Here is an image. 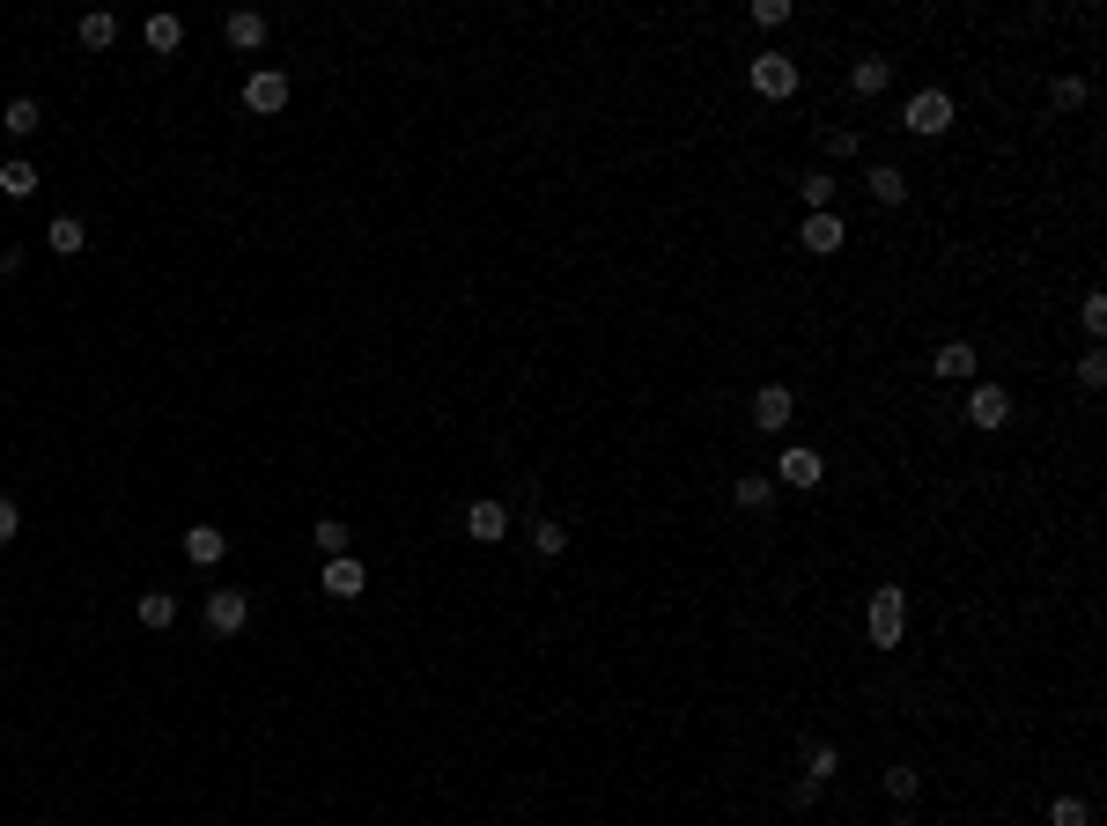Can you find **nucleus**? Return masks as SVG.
Masks as SVG:
<instances>
[{
	"instance_id": "1",
	"label": "nucleus",
	"mask_w": 1107,
	"mask_h": 826,
	"mask_svg": "<svg viewBox=\"0 0 1107 826\" xmlns=\"http://www.w3.org/2000/svg\"><path fill=\"white\" fill-rule=\"evenodd\" d=\"M901 628H909V590H871V606H864V634L879 642V650H901Z\"/></svg>"
},
{
	"instance_id": "2",
	"label": "nucleus",
	"mask_w": 1107,
	"mask_h": 826,
	"mask_svg": "<svg viewBox=\"0 0 1107 826\" xmlns=\"http://www.w3.org/2000/svg\"><path fill=\"white\" fill-rule=\"evenodd\" d=\"M746 81H753V97L783 104V97H797V59L790 52H761V59H746Z\"/></svg>"
},
{
	"instance_id": "3",
	"label": "nucleus",
	"mask_w": 1107,
	"mask_h": 826,
	"mask_svg": "<svg viewBox=\"0 0 1107 826\" xmlns=\"http://www.w3.org/2000/svg\"><path fill=\"white\" fill-rule=\"evenodd\" d=\"M953 119H959V111H953V97H945V89H915L909 111H901V126H909V133H923V141H931V133H945Z\"/></svg>"
},
{
	"instance_id": "4",
	"label": "nucleus",
	"mask_w": 1107,
	"mask_h": 826,
	"mask_svg": "<svg viewBox=\"0 0 1107 826\" xmlns=\"http://www.w3.org/2000/svg\"><path fill=\"white\" fill-rule=\"evenodd\" d=\"M289 97H295V89H289V74H281V67H259V74L245 81V111H259V119L289 111Z\"/></svg>"
},
{
	"instance_id": "5",
	"label": "nucleus",
	"mask_w": 1107,
	"mask_h": 826,
	"mask_svg": "<svg viewBox=\"0 0 1107 826\" xmlns=\"http://www.w3.org/2000/svg\"><path fill=\"white\" fill-rule=\"evenodd\" d=\"M790 413H797V391H790V384H761V391H753V428H761V436H783Z\"/></svg>"
},
{
	"instance_id": "6",
	"label": "nucleus",
	"mask_w": 1107,
	"mask_h": 826,
	"mask_svg": "<svg viewBox=\"0 0 1107 826\" xmlns=\"http://www.w3.org/2000/svg\"><path fill=\"white\" fill-rule=\"evenodd\" d=\"M245 628H251L245 590H207V634H245Z\"/></svg>"
},
{
	"instance_id": "7",
	"label": "nucleus",
	"mask_w": 1107,
	"mask_h": 826,
	"mask_svg": "<svg viewBox=\"0 0 1107 826\" xmlns=\"http://www.w3.org/2000/svg\"><path fill=\"white\" fill-rule=\"evenodd\" d=\"M768 480H783V487H820V480H827V458H820V450H805V443H790Z\"/></svg>"
},
{
	"instance_id": "8",
	"label": "nucleus",
	"mask_w": 1107,
	"mask_h": 826,
	"mask_svg": "<svg viewBox=\"0 0 1107 826\" xmlns=\"http://www.w3.org/2000/svg\"><path fill=\"white\" fill-rule=\"evenodd\" d=\"M967 421H975L983 436H997V428L1011 421V399H1005V384H975V391H967Z\"/></svg>"
},
{
	"instance_id": "9",
	"label": "nucleus",
	"mask_w": 1107,
	"mask_h": 826,
	"mask_svg": "<svg viewBox=\"0 0 1107 826\" xmlns=\"http://www.w3.org/2000/svg\"><path fill=\"white\" fill-rule=\"evenodd\" d=\"M797 243H805L812 259H835L842 243H849V221H842V215H805V229H797Z\"/></svg>"
},
{
	"instance_id": "10",
	"label": "nucleus",
	"mask_w": 1107,
	"mask_h": 826,
	"mask_svg": "<svg viewBox=\"0 0 1107 826\" xmlns=\"http://www.w3.org/2000/svg\"><path fill=\"white\" fill-rule=\"evenodd\" d=\"M864 193H871V207H901V199H909V171H901V163H871V171H864Z\"/></svg>"
},
{
	"instance_id": "11",
	"label": "nucleus",
	"mask_w": 1107,
	"mask_h": 826,
	"mask_svg": "<svg viewBox=\"0 0 1107 826\" xmlns=\"http://www.w3.org/2000/svg\"><path fill=\"white\" fill-rule=\"evenodd\" d=\"M466 532L480 539V546H495V539H510V510H502L495 494H480V502L466 510Z\"/></svg>"
},
{
	"instance_id": "12",
	"label": "nucleus",
	"mask_w": 1107,
	"mask_h": 826,
	"mask_svg": "<svg viewBox=\"0 0 1107 826\" xmlns=\"http://www.w3.org/2000/svg\"><path fill=\"white\" fill-rule=\"evenodd\" d=\"M318 584H325V598H362L369 576H362V561H355V554H340V561H325Z\"/></svg>"
},
{
	"instance_id": "13",
	"label": "nucleus",
	"mask_w": 1107,
	"mask_h": 826,
	"mask_svg": "<svg viewBox=\"0 0 1107 826\" xmlns=\"http://www.w3.org/2000/svg\"><path fill=\"white\" fill-rule=\"evenodd\" d=\"M931 377H937V384H967V377H975V347H967V340H945V347L931 355Z\"/></svg>"
},
{
	"instance_id": "14",
	"label": "nucleus",
	"mask_w": 1107,
	"mask_h": 826,
	"mask_svg": "<svg viewBox=\"0 0 1107 826\" xmlns=\"http://www.w3.org/2000/svg\"><path fill=\"white\" fill-rule=\"evenodd\" d=\"M221 554H229V532H221V524H193V532H185V561H193V568H215Z\"/></svg>"
},
{
	"instance_id": "15",
	"label": "nucleus",
	"mask_w": 1107,
	"mask_h": 826,
	"mask_svg": "<svg viewBox=\"0 0 1107 826\" xmlns=\"http://www.w3.org/2000/svg\"><path fill=\"white\" fill-rule=\"evenodd\" d=\"M886 81H893V59L864 52L857 67H849V97H886Z\"/></svg>"
},
{
	"instance_id": "16",
	"label": "nucleus",
	"mask_w": 1107,
	"mask_h": 826,
	"mask_svg": "<svg viewBox=\"0 0 1107 826\" xmlns=\"http://www.w3.org/2000/svg\"><path fill=\"white\" fill-rule=\"evenodd\" d=\"M835 193H842V177H835V171H805V177H797V199H805V215H835Z\"/></svg>"
},
{
	"instance_id": "17",
	"label": "nucleus",
	"mask_w": 1107,
	"mask_h": 826,
	"mask_svg": "<svg viewBox=\"0 0 1107 826\" xmlns=\"http://www.w3.org/2000/svg\"><path fill=\"white\" fill-rule=\"evenodd\" d=\"M221 37H229L237 52H259V45H267V15H259V8H237V15L221 23Z\"/></svg>"
},
{
	"instance_id": "18",
	"label": "nucleus",
	"mask_w": 1107,
	"mask_h": 826,
	"mask_svg": "<svg viewBox=\"0 0 1107 826\" xmlns=\"http://www.w3.org/2000/svg\"><path fill=\"white\" fill-rule=\"evenodd\" d=\"M311 546H318L325 561H340V554H355V532H347L340 517H318V524H311Z\"/></svg>"
},
{
	"instance_id": "19",
	"label": "nucleus",
	"mask_w": 1107,
	"mask_h": 826,
	"mask_svg": "<svg viewBox=\"0 0 1107 826\" xmlns=\"http://www.w3.org/2000/svg\"><path fill=\"white\" fill-rule=\"evenodd\" d=\"M731 502H738V510H768V502H775V480H768V472H738Z\"/></svg>"
},
{
	"instance_id": "20",
	"label": "nucleus",
	"mask_w": 1107,
	"mask_h": 826,
	"mask_svg": "<svg viewBox=\"0 0 1107 826\" xmlns=\"http://www.w3.org/2000/svg\"><path fill=\"white\" fill-rule=\"evenodd\" d=\"M0 126H8L15 141H30V133L45 126V111H37V97H8V111H0Z\"/></svg>"
},
{
	"instance_id": "21",
	"label": "nucleus",
	"mask_w": 1107,
	"mask_h": 826,
	"mask_svg": "<svg viewBox=\"0 0 1107 826\" xmlns=\"http://www.w3.org/2000/svg\"><path fill=\"white\" fill-rule=\"evenodd\" d=\"M45 243H52V251H59V259H74V251H82V243H89V229H82V215H52Z\"/></svg>"
},
{
	"instance_id": "22",
	"label": "nucleus",
	"mask_w": 1107,
	"mask_h": 826,
	"mask_svg": "<svg viewBox=\"0 0 1107 826\" xmlns=\"http://www.w3.org/2000/svg\"><path fill=\"white\" fill-rule=\"evenodd\" d=\"M0 193H8V199H30V193H37V163L8 155V163H0Z\"/></svg>"
},
{
	"instance_id": "23",
	"label": "nucleus",
	"mask_w": 1107,
	"mask_h": 826,
	"mask_svg": "<svg viewBox=\"0 0 1107 826\" xmlns=\"http://www.w3.org/2000/svg\"><path fill=\"white\" fill-rule=\"evenodd\" d=\"M1085 97H1093L1085 74H1056V81H1049V104H1056V111H1085Z\"/></svg>"
},
{
	"instance_id": "24",
	"label": "nucleus",
	"mask_w": 1107,
	"mask_h": 826,
	"mask_svg": "<svg viewBox=\"0 0 1107 826\" xmlns=\"http://www.w3.org/2000/svg\"><path fill=\"white\" fill-rule=\"evenodd\" d=\"M82 45L111 52V45H119V15H104V8H97V15H82Z\"/></svg>"
},
{
	"instance_id": "25",
	"label": "nucleus",
	"mask_w": 1107,
	"mask_h": 826,
	"mask_svg": "<svg viewBox=\"0 0 1107 826\" xmlns=\"http://www.w3.org/2000/svg\"><path fill=\"white\" fill-rule=\"evenodd\" d=\"M835 768H842V753L812 738V746H805V782H820V790H827V782H835Z\"/></svg>"
},
{
	"instance_id": "26",
	"label": "nucleus",
	"mask_w": 1107,
	"mask_h": 826,
	"mask_svg": "<svg viewBox=\"0 0 1107 826\" xmlns=\"http://www.w3.org/2000/svg\"><path fill=\"white\" fill-rule=\"evenodd\" d=\"M141 628H177V598L171 590H148L141 598Z\"/></svg>"
},
{
	"instance_id": "27",
	"label": "nucleus",
	"mask_w": 1107,
	"mask_h": 826,
	"mask_svg": "<svg viewBox=\"0 0 1107 826\" xmlns=\"http://www.w3.org/2000/svg\"><path fill=\"white\" fill-rule=\"evenodd\" d=\"M185 45V23L177 15H148V52H177Z\"/></svg>"
},
{
	"instance_id": "28",
	"label": "nucleus",
	"mask_w": 1107,
	"mask_h": 826,
	"mask_svg": "<svg viewBox=\"0 0 1107 826\" xmlns=\"http://www.w3.org/2000/svg\"><path fill=\"white\" fill-rule=\"evenodd\" d=\"M532 554H546V561H554V554H568V524L540 517V524H532Z\"/></svg>"
},
{
	"instance_id": "29",
	"label": "nucleus",
	"mask_w": 1107,
	"mask_h": 826,
	"mask_svg": "<svg viewBox=\"0 0 1107 826\" xmlns=\"http://www.w3.org/2000/svg\"><path fill=\"white\" fill-rule=\"evenodd\" d=\"M1049 826H1093V804H1085V797H1056V804H1049Z\"/></svg>"
},
{
	"instance_id": "30",
	"label": "nucleus",
	"mask_w": 1107,
	"mask_h": 826,
	"mask_svg": "<svg viewBox=\"0 0 1107 826\" xmlns=\"http://www.w3.org/2000/svg\"><path fill=\"white\" fill-rule=\"evenodd\" d=\"M1078 384H1085V391L1107 384V355H1100V347H1085V355H1078Z\"/></svg>"
},
{
	"instance_id": "31",
	"label": "nucleus",
	"mask_w": 1107,
	"mask_h": 826,
	"mask_svg": "<svg viewBox=\"0 0 1107 826\" xmlns=\"http://www.w3.org/2000/svg\"><path fill=\"white\" fill-rule=\"evenodd\" d=\"M746 15H753V23H761V30H783V23H790V0H753Z\"/></svg>"
},
{
	"instance_id": "32",
	"label": "nucleus",
	"mask_w": 1107,
	"mask_h": 826,
	"mask_svg": "<svg viewBox=\"0 0 1107 826\" xmlns=\"http://www.w3.org/2000/svg\"><path fill=\"white\" fill-rule=\"evenodd\" d=\"M886 797L909 804V797H915V768H886Z\"/></svg>"
},
{
	"instance_id": "33",
	"label": "nucleus",
	"mask_w": 1107,
	"mask_h": 826,
	"mask_svg": "<svg viewBox=\"0 0 1107 826\" xmlns=\"http://www.w3.org/2000/svg\"><path fill=\"white\" fill-rule=\"evenodd\" d=\"M1078 317H1085V333L1100 340V333H1107V295H1085V303H1078Z\"/></svg>"
},
{
	"instance_id": "34",
	"label": "nucleus",
	"mask_w": 1107,
	"mask_h": 826,
	"mask_svg": "<svg viewBox=\"0 0 1107 826\" xmlns=\"http://www.w3.org/2000/svg\"><path fill=\"white\" fill-rule=\"evenodd\" d=\"M857 133H849V126H835V133H827V155H835V163H849V155H857Z\"/></svg>"
},
{
	"instance_id": "35",
	"label": "nucleus",
	"mask_w": 1107,
	"mask_h": 826,
	"mask_svg": "<svg viewBox=\"0 0 1107 826\" xmlns=\"http://www.w3.org/2000/svg\"><path fill=\"white\" fill-rule=\"evenodd\" d=\"M15 532H23V510H15V502L0 494V546H15Z\"/></svg>"
},
{
	"instance_id": "36",
	"label": "nucleus",
	"mask_w": 1107,
	"mask_h": 826,
	"mask_svg": "<svg viewBox=\"0 0 1107 826\" xmlns=\"http://www.w3.org/2000/svg\"><path fill=\"white\" fill-rule=\"evenodd\" d=\"M893 826H923V819H909V812H901V819H893Z\"/></svg>"
}]
</instances>
